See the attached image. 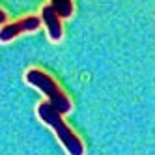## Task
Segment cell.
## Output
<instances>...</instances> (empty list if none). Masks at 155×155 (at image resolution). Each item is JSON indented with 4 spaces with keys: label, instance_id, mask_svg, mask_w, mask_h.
Returning a JSON list of instances; mask_svg holds the SVG:
<instances>
[{
    "label": "cell",
    "instance_id": "cell-1",
    "mask_svg": "<svg viewBox=\"0 0 155 155\" xmlns=\"http://www.w3.org/2000/svg\"><path fill=\"white\" fill-rule=\"evenodd\" d=\"M25 79H26V82H28V84L36 86L38 90H41L43 94H45V97H47L45 101H47L54 110H56L60 116L71 112V108H73L71 99L64 94V90L58 86V82L54 81L47 71L38 69V68H32V69H28V71H26Z\"/></svg>",
    "mask_w": 155,
    "mask_h": 155
},
{
    "label": "cell",
    "instance_id": "cell-2",
    "mask_svg": "<svg viewBox=\"0 0 155 155\" xmlns=\"http://www.w3.org/2000/svg\"><path fill=\"white\" fill-rule=\"evenodd\" d=\"M38 116L43 124H47V127H51L56 133L58 140L62 142V146L68 150L69 155H84V144L73 133V129L64 121V118L54 110L47 101H41L38 105Z\"/></svg>",
    "mask_w": 155,
    "mask_h": 155
},
{
    "label": "cell",
    "instance_id": "cell-3",
    "mask_svg": "<svg viewBox=\"0 0 155 155\" xmlns=\"http://www.w3.org/2000/svg\"><path fill=\"white\" fill-rule=\"evenodd\" d=\"M39 26H41V21L36 15H28V17H23V19L15 21V23H8V25H4L0 28V43H8V41L15 39L21 34L36 32Z\"/></svg>",
    "mask_w": 155,
    "mask_h": 155
},
{
    "label": "cell",
    "instance_id": "cell-4",
    "mask_svg": "<svg viewBox=\"0 0 155 155\" xmlns=\"http://www.w3.org/2000/svg\"><path fill=\"white\" fill-rule=\"evenodd\" d=\"M39 21L43 25H45V28H47V36H49V39L51 41H54V43H58L60 39H62V36H64V30H62V21L54 15V12L45 4L41 8V15H39Z\"/></svg>",
    "mask_w": 155,
    "mask_h": 155
},
{
    "label": "cell",
    "instance_id": "cell-5",
    "mask_svg": "<svg viewBox=\"0 0 155 155\" xmlns=\"http://www.w3.org/2000/svg\"><path fill=\"white\" fill-rule=\"evenodd\" d=\"M47 6L52 9L54 15H56L60 21L71 17V15H73V9H75V6H73L71 0H52V2L47 4Z\"/></svg>",
    "mask_w": 155,
    "mask_h": 155
},
{
    "label": "cell",
    "instance_id": "cell-6",
    "mask_svg": "<svg viewBox=\"0 0 155 155\" xmlns=\"http://www.w3.org/2000/svg\"><path fill=\"white\" fill-rule=\"evenodd\" d=\"M6 19H8L6 12H4V9H0V25H4V23H6Z\"/></svg>",
    "mask_w": 155,
    "mask_h": 155
}]
</instances>
